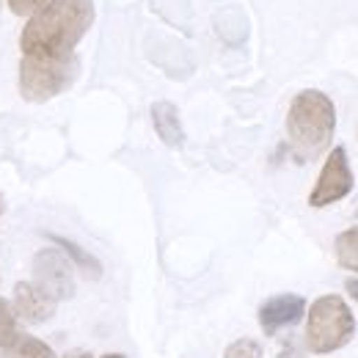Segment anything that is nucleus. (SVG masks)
Wrapping results in <instances>:
<instances>
[{
  "label": "nucleus",
  "mask_w": 358,
  "mask_h": 358,
  "mask_svg": "<svg viewBox=\"0 0 358 358\" xmlns=\"http://www.w3.org/2000/svg\"><path fill=\"white\" fill-rule=\"evenodd\" d=\"M94 22V0H50L28 17L20 47L22 55L72 58Z\"/></svg>",
  "instance_id": "obj_1"
},
{
  "label": "nucleus",
  "mask_w": 358,
  "mask_h": 358,
  "mask_svg": "<svg viewBox=\"0 0 358 358\" xmlns=\"http://www.w3.org/2000/svg\"><path fill=\"white\" fill-rule=\"evenodd\" d=\"M336 130V110L328 94L317 89L301 91L287 113V135L298 160H314L331 143Z\"/></svg>",
  "instance_id": "obj_2"
},
{
  "label": "nucleus",
  "mask_w": 358,
  "mask_h": 358,
  "mask_svg": "<svg viewBox=\"0 0 358 358\" xmlns=\"http://www.w3.org/2000/svg\"><path fill=\"white\" fill-rule=\"evenodd\" d=\"M356 334V317L348 301L339 295H322L309 306L306 317V345L312 353H334L345 348Z\"/></svg>",
  "instance_id": "obj_3"
},
{
  "label": "nucleus",
  "mask_w": 358,
  "mask_h": 358,
  "mask_svg": "<svg viewBox=\"0 0 358 358\" xmlns=\"http://www.w3.org/2000/svg\"><path fill=\"white\" fill-rule=\"evenodd\" d=\"M78 55L72 58H45L22 55L20 61V91L28 102H47L66 91L78 78Z\"/></svg>",
  "instance_id": "obj_4"
},
{
  "label": "nucleus",
  "mask_w": 358,
  "mask_h": 358,
  "mask_svg": "<svg viewBox=\"0 0 358 358\" xmlns=\"http://www.w3.org/2000/svg\"><path fill=\"white\" fill-rule=\"evenodd\" d=\"M353 190V169H350V160H348V152L345 146H334L331 155L325 157V166L317 177L312 196H309V204L312 207H328V204H336L342 201L348 193Z\"/></svg>",
  "instance_id": "obj_5"
},
{
  "label": "nucleus",
  "mask_w": 358,
  "mask_h": 358,
  "mask_svg": "<svg viewBox=\"0 0 358 358\" xmlns=\"http://www.w3.org/2000/svg\"><path fill=\"white\" fill-rule=\"evenodd\" d=\"M36 287L52 301H69L75 295V275L61 248H45L34 257Z\"/></svg>",
  "instance_id": "obj_6"
},
{
  "label": "nucleus",
  "mask_w": 358,
  "mask_h": 358,
  "mask_svg": "<svg viewBox=\"0 0 358 358\" xmlns=\"http://www.w3.org/2000/svg\"><path fill=\"white\" fill-rule=\"evenodd\" d=\"M306 312V301L301 295H273L259 309V325L265 334H275L287 325H295Z\"/></svg>",
  "instance_id": "obj_7"
},
{
  "label": "nucleus",
  "mask_w": 358,
  "mask_h": 358,
  "mask_svg": "<svg viewBox=\"0 0 358 358\" xmlns=\"http://www.w3.org/2000/svg\"><path fill=\"white\" fill-rule=\"evenodd\" d=\"M14 309L28 322H45V320H50L55 314V301L47 298L36 284L20 281L14 287Z\"/></svg>",
  "instance_id": "obj_8"
},
{
  "label": "nucleus",
  "mask_w": 358,
  "mask_h": 358,
  "mask_svg": "<svg viewBox=\"0 0 358 358\" xmlns=\"http://www.w3.org/2000/svg\"><path fill=\"white\" fill-rule=\"evenodd\" d=\"M152 124H155V133L160 135V141L166 146H182L185 143V130H182V122H179V110L177 105L171 102H155L152 105Z\"/></svg>",
  "instance_id": "obj_9"
},
{
  "label": "nucleus",
  "mask_w": 358,
  "mask_h": 358,
  "mask_svg": "<svg viewBox=\"0 0 358 358\" xmlns=\"http://www.w3.org/2000/svg\"><path fill=\"white\" fill-rule=\"evenodd\" d=\"M47 237H50V240H52V243H55V245H58V248H61V251H64V254H66L78 268L83 270L89 278H96V275L102 273L99 262H96V257H91L89 251H86V248H80L78 243H72V240H66V237H58V234H47Z\"/></svg>",
  "instance_id": "obj_10"
},
{
  "label": "nucleus",
  "mask_w": 358,
  "mask_h": 358,
  "mask_svg": "<svg viewBox=\"0 0 358 358\" xmlns=\"http://www.w3.org/2000/svg\"><path fill=\"white\" fill-rule=\"evenodd\" d=\"M334 251H336V262H339L342 268L358 273V226L345 229V231L336 237Z\"/></svg>",
  "instance_id": "obj_11"
},
{
  "label": "nucleus",
  "mask_w": 358,
  "mask_h": 358,
  "mask_svg": "<svg viewBox=\"0 0 358 358\" xmlns=\"http://www.w3.org/2000/svg\"><path fill=\"white\" fill-rule=\"evenodd\" d=\"M6 358H58L50 345H45L42 339L36 336H20L8 350H6Z\"/></svg>",
  "instance_id": "obj_12"
},
{
  "label": "nucleus",
  "mask_w": 358,
  "mask_h": 358,
  "mask_svg": "<svg viewBox=\"0 0 358 358\" xmlns=\"http://www.w3.org/2000/svg\"><path fill=\"white\" fill-rule=\"evenodd\" d=\"M17 339H20L17 314H14V309L8 306V301H0V348L8 350Z\"/></svg>",
  "instance_id": "obj_13"
},
{
  "label": "nucleus",
  "mask_w": 358,
  "mask_h": 358,
  "mask_svg": "<svg viewBox=\"0 0 358 358\" xmlns=\"http://www.w3.org/2000/svg\"><path fill=\"white\" fill-rule=\"evenodd\" d=\"M224 358H262V345L257 339H237L226 348Z\"/></svg>",
  "instance_id": "obj_14"
},
{
  "label": "nucleus",
  "mask_w": 358,
  "mask_h": 358,
  "mask_svg": "<svg viewBox=\"0 0 358 358\" xmlns=\"http://www.w3.org/2000/svg\"><path fill=\"white\" fill-rule=\"evenodd\" d=\"M45 3H50V0H8V8L20 17H34Z\"/></svg>",
  "instance_id": "obj_15"
},
{
  "label": "nucleus",
  "mask_w": 358,
  "mask_h": 358,
  "mask_svg": "<svg viewBox=\"0 0 358 358\" xmlns=\"http://www.w3.org/2000/svg\"><path fill=\"white\" fill-rule=\"evenodd\" d=\"M348 295L358 303V278H348Z\"/></svg>",
  "instance_id": "obj_16"
},
{
  "label": "nucleus",
  "mask_w": 358,
  "mask_h": 358,
  "mask_svg": "<svg viewBox=\"0 0 358 358\" xmlns=\"http://www.w3.org/2000/svg\"><path fill=\"white\" fill-rule=\"evenodd\" d=\"M66 358H94L91 353H86V350H75V353H69Z\"/></svg>",
  "instance_id": "obj_17"
},
{
  "label": "nucleus",
  "mask_w": 358,
  "mask_h": 358,
  "mask_svg": "<svg viewBox=\"0 0 358 358\" xmlns=\"http://www.w3.org/2000/svg\"><path fill=\"white\" fill-rule=\"evenodd\" d=\"M102 358H124V356H119V353H108V356H102Z\"/></svg>",
  "instance_id": "obj_18"
},
{
  "label": "nucleus",
  "mask_w": 358,
  "mask_h": 358,
  "mask_svg": "<svg viewBox=\"0 0 358 358\" xmlns=\"http://www.w3.org/2000/svg\"><path fill=\"white\" fill-rule=\"evenodd\" d=\"M0 215H3V196H0Z\"/></svg>",
  "instance_id": "obj_19"
}]
</instances>
